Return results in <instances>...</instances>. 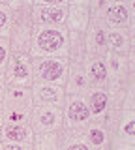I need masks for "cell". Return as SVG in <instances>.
I'll return each mask as SVG.
<instances>
[{"instance_id":"484cf974","label":"cell","mask_w":135,"mask_h":150,"mask_svg":"<svg viewBox=\"0 0 135 150\" xmlns=\"http://www.w3.org/2000/svg\"><path fill=\"white\" fill-rule=\"evenodd\" d=\"M34 6H47V8H68V0H34Z\"/></svg>"},{"instance_id":"603a6c76","label":"cell","mask_w":135,"mask_h":150,"mask_svg":"<svg viewBox=\"0 0 135 150\" xmlns=\"http://www.w3.org/2000/svg\"><path fill=\"white\" fill-rule=\"evenodd\" d=\"M10 34V8L8 4H0V38Z\"/></svg>"},{"instance_id":"2e32d148","label":"cell","mask_w":135,"mask_h":150,"mask_svg":"<svg viewBox=\"0 0 135 150\" xmlns=\"http://www.w3.org/2000/svg\"><path fill=\"white\" fill-rule=\"evenodd\" d=\"M133 51V34L124 28H109L107 34V53L128 56Z\"/></svg>"},{"instance_id":"4dcf8cb0","label":"cell","mask_w":135,"mask_h":150,"mask_svg":"<svg viewBox=\"0 0 135 150\" xmlns=\"http://www.w3.org/2000/svg\"><path fill=\"white\" fill-rule=\"evenodd\" d=\"M13 4H30V6H34V0H8V6H13Z\"/></svg>"},{"instance_id":"52a82bcc","label":"cell","mask_w":135,"mask_h":150,"mask_svg":"<svg viewBox=\"0 0 135 150\" xmlns=\"http://www.w3.org/2000/svg\"><path fill=\"white\" fill-rule=\"evenodd\" d=\"M101 19L109 28H124L133 34V2H109Z\"/></svg>"},{"instance_id":"4316f807","label":"cell","mask_w":135,"mask_h":150,"mask_svg":"<svg viewBox=\"0 0 135 150\" xmlns=\"http://www.w3.org/2000/svg\"><path fill=\"white\" fill-rule=\"evenodd\" d=\"M0 150H32V144H19V143H0Z\"/></svg>"},{"instance_id":"ffe728a7","label":"cell","mask_w":135,"mask_h":150,"mask_svg":"<svg viewBox=\"0 0 135 150\" xmlns=\"http://www.w3.org/2000/svg\"><path fill=\"white\" fill-rule=\"evenodd\" d=\"M60 144L58 150H90L86 141L83 139L81 131H71L66 128H60Z\"/></svg>"},{"instance_id":"1f68e13d","label":"cell","mask_w":135,"mask_h":150,"mask_svg":"<svg viewBox=\"0 0 135 150\" xmlns=\"http://www.w3.org/2000/svg\"><path fill=\"white\" fill-rule=\"evenodd\" d=\"M4 124V109H2V101H0V126Z\"/></svg>"},{"instance_id":"30bf717a","label":"cell","mask_w":135,"mask_h":150,"mask_svg":"<svg viewBox=\"0 0 135 150\" xmlns=\"http://www.w3.org/2000/svg\"><path fill=\"white\" fill-rule=\"evenodd\" d=\"M66 90L58 84H47V83H34L32 84V98L34 105H51L62 109L66 103Z\"/></svg>"},{"instance_id":"ba28073f","label":"cell","mask_w":135,"mask_h":150,"mask_svg":"<svg viewBox=\"0 0 135 150\" xmlns=\"http://www.w3.org/2000/svg\"><path fill=\"white\" fill-rule=\"evenodd\" d=\"M30 126L34 129V133L58 131L62 128V109L51 105H34L30 115Z\"/></svg>"},{"instance_id":"5bb4252c","label":"cell","mask_w":135,"mask_h":150,"mask_svg":"<svg viewBox=\"0 0 135 150\" xmlns=\"http://www.w3.org/2000/svg\"><path fill=\"white\" fill-rule=\"evenodd\" d=\"M66 15H68V8L32 6L34 26H64L66 25Z\"/></svg>"},{"instance_id":"cb8c5ba5","label":"cell","mask_w":135,"mask_h":150,"mask_svg":"<svg viewBox=\"0 0 135 150\" xmlns=\"http://www.w3.org/2000/svg\"><path fill=\"white\" fill-rule=\"evenodd\" d=\"M10 54H11V49H10L8 38H0V73H4V69H6Z\"/></svg>"},{"instance_id":"836d02e7","label":"cell","mask_w":135,"mask_h":150,"mask_svg":"<svg viewBox=\"0 0 135 150\" xmlns=\"http://www.w3.org/2000/svg\"><path fill=\"white\" fill-rule=\"evenodd\" d=\"M0 4H8V0H0Z\"/></svg>"},{"instance_id":"83f0119b","label":"cell","mask_w":135,"mask_h":150,"mask_svg":"<svg viewBox=\"0 0 135 150\" xmlns=\"http://www.w3.org/2000/svg\"><path fill=\"white\" fill-rule=\"evenodd\" d=\"M111 150H135V144H122V143H111Z\"/></svg>"},{"instance_id":"5b68a950","label":"cell","mask_w":135,"mask_h":150,"mask_svg":"<svg viewBox=\"0 0 135 150\" xmlns=\"http://www.w3.org/2000/svg\"><path fill=\"white\" fill-rule=\"evenodd\" d=\"M4 79L8 86H32L34 84L32 56L28 53H11L4 69Z\"/></svg>"},{"instance_id":"e0dca14e","label":"cell","mask_w":135,"mask_h":150,"mask_svg":"<svg viewBox=\"0 0 135 150\" xmlns=\"http://www.w3.org/2000/svg\"><path fill=\"white\" fill-rule=\"evenodd\" d=\"M34 129L30 124H2L0 126V143L32 144Z\"/></svg>"},{"instance_id":"d6a6232c","label":"cell","mask_w":135,"mask_h":150,"mask_svg":"<svg viewBox=\"0 0 135 150\" xmlns=\"http://www.w3.org/2000/svg\"><path fill=\"white\" fill-rule=\"evenodd\" d=\"M109 2H133V0H109Z\"/></svg>"},{"instance_id":"8992f818","label":"cell","mask_w":135,"mask_h":150,"mask_svg":"<svg viewBox=\"0 0 135 150\" xmlns=\"http://www.w3.org/2000/svg\"><path fill=\"white\" fill-rule=\"evenodd\" d=\"M90 111H88L85 94H69L66 96V103L62 107V128L71 131H81L90 122Z\"/></svg>"},{"instance_id":"7402d4cb","label":"cell","mask_w":135,"mask_h":150,"mask_svg":"<svg viewBox=\"0 0 135 150\" xmlns=\"http://www.w3.org/2000/svg\"><path fill=\"white\" fill-rule=\"evenodd\" d=\"M58 131H40V133H34L32 150H58V144H60Z\"/></svg>"},{"instance_id":"4fadbf2b","label":"cell","mask_w":135,"mask_h":150,"mask_svg":"<svg viewBox=\"0 0 135 150\" xmlns=\"http://www.w3.org/2000/svg\"><path fill=\"white\" fill-rule=\"evenodd\" d=\"M81 135L90 146V150H111V133L101 122L90 120L81 129Z\"/></svg>"},{"instance_id":"6da1fadb","label":"cell","mask_w":135,"mask_h":150,"mask_svg":"<svg viewBox=\"0 0 135 150\" xmlns=\"http://www.w3.org/2000/svg\"><path fill=\"white\" fill-rule=\"evenodd\" d=\"M32 58L40 56H68L66 26H34L32 43L28 49Z\"/></svg>"},{"instance_id":"3957f363","label":"cell","mask_w":135,"mask_h":150,"mask_svg":"<svg viewBox=\"0 0 135 150\" xmlns=\"http://www.w3.org/2000/svg\"><path fill=\"white\" fill-rule=\"evenodd\" d=\"M4 124H30L34 109L32 86H8L2 98Z\"/></svg>"},{"instance_id":"d4e9b609","label":"cell","mask_w":135,"mask_h":150,"mask_svg":"<svg viewBox=\"0 0 135 150\" xmlns=\"http://www.w3.org/2000/svg\"><path fill=\"white\" fill-rule=\"evenodd\" d=\"M109 4V0H92L90 6H88V11H90L92 19H101L103 17V11Z\"/></svg>"},{"instance_id":"8fae6325","label":"cell","mask_w":135,"mask_h":150,"mask_svg":"<svg viewBox=\"0 0 135 150\" xmlns=\"http://www.w3.org/2000/svg\"><path fill=\"white\" fill-rule=\"evenodd\" d=\"M83 68L88 77L90 86L96 88H105L109 83V66H107L105 56H94V54H85L83 58Z\"/></svg>"},{"instance_id":"44dd1931","label":"cell","mask_w":135,"mask_h":150,"mask_svg":"<svg viewBox=\"0 0 135 150\" xmlns=\"http://www.w3.org/2000/svg\"><path fill=\"white\" fill-rule=\"evenodd\" d=\"M85 54V34L68 32V62H83Z\"/></svg>"},{"instance_id":"f546056e","label":"cell","mask_w":135,"mask_h":150,"mask_svg":"<svg viewBox=\"0 0 135 150\" xmlns=\"http://www.w3.org/2000/svg\"><path fill=\"white\" fill-rule=\"evenodd\" d=\"M6 88H8V84H6V79H4V73H0V101H2V98H4Z\"/></svg>"},{"instance_id":"277c9868","label":"cell","mask_w":135,"mask_h":150,"mask_svg":"<svg viewBox=\"0 0 135 150\" xmlns=\"http://www.w3.org/2000/svg\"><path fill=\"white\" fill-rule=\"evenodd\" d=\"M68 58L64 56H40L32 58V71L34 83H47L64 86L68 77Z\"/></svg>"},{"instance_id":"9a60e30c","label":"cell","mask_w":135,"mask_h":150,"mask_svg":"<svg viewBox=\"0 0 135 150\" xmlns=\"http://www.w3.org/2000/svg\"><path fill=\"white\" fill-rule=\"evenodd\" d=\"M111 143L135 144V111L120 109L115 133L111 135Z\"/></svg>"},{"instance_id":"7c38bea8","label":"cell","mask_w":135,"mask_h":150,"mask_svg":"<svg viewBox=\"0 0 135 150\" xmlns=\"http://www.w3.org/2000/svg\"><path fill=\"white\" fill-rule=\"evenodd\" d=\"M85 100H86L88 111H90V118L94 122H101V124H103L105 115L111 109V98H109L107 88L90 86L85 92Z\"/></svg>"},{"instance_id":"ac0fdd59","label":"cell","mask_w":135,"mask_h":150,"mask_svg":"<svg viewBox=\"0 0 135 150\" xmlns=\"http://www.w3.org/2000/svg\"><path fill=\"white\" fill-rule=\"evenodd\" d=\"M90 88L88 77L85 73L83 62H69L68 66V77H66V84H64V90L66 94H85Z\"/></svg>"},{"instance_id":"f1b7e54d","label":"cell","mask_w":135,"mask_h":150,"mask_svg":"<svg viewBox=\"0 0 135 150\" xmlns=\"http://www.w3.org/2000/svg\"><path fill=\"white\" fill-rule=\"evenodd\" d=\"M92 0H68V6H79V8H88Z\"/></svg>"},{"instance_id":"d6986e66","label":"cell","mask_w":135,"mask_h":150,"mask_svg":"<svg viewBox=\"0 0 135 150\" xmlns=\"http://www.w3.org/2000/svg\"><path fill=\"white\" fill-rule=\"evenodd\" d=\"M90 11L88 8H79V6H68V15H66V30L75 32V34H85L88 23H90Z\"/></svg>"},{"instance_id":"7a4b0ae2","label":"cell","mask_w":135,"mask_h":150,"mask_svg":"<svg viewBox=\"0 0 135 150\" xmlns=\"http://www.w3.org/2000/svg\"><path fill=\"white\" fill-rule=\"evenodd\" d=\"M10 8V41L11 53H28L32 43V32H34V21H32V6L30 4H13Z\"/></svg>"},{"instance_id":"9c48e42d","label":"cell","mask_w":135,"mask_h":150,"mask_svg":"<svg viewBox=\"0 0 135 150\" xmlns=\"http://www.w3.org/2000/svg\"><path fill=\"white\" fill-rule=\"evenodd\" d=\"M107 34H109V26L103 23V19H90L85 32V53L94 56H105Z\"/></svg>"}]
</instances>
